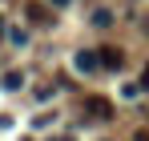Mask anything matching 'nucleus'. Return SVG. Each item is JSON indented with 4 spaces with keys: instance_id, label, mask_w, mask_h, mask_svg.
<instances>
[{
    "instance_id": "1",
    "label": "nucleus",
    "mask_w": 149,
    "mask_h": 141,
    "mask_svg": "<svg viewBox=\"0 0 149 141\" xmlns=\"http://www.w3.org/2000/svg\"><path fill=\"white\" fill-rule=\"evenodd\" d=\"M85 113L97 117V121H113V105H109L105 97H89V101H85Z\"/></svg>"
},
{
    "instance_id": "2",
    "label": "nucleus",
    "mask_w": 149,
    "mask_h": 141,
    "mask_svg": "<svg viewBox=\"0 0 149 141\" xmlns=\"http://www.w3.org/2000/svg\"><path fill=\"white\" fill-rule=\"evenodd\" d=\"M97 61H101V69H109V73H117V69L125 65L121 48H109V45H105V48H97Z\"/></svg>"
},
{
    "instance_id": "3",
    "label": "nucleus",
    "mask_w": 149,
    "mask_h": 141,
    "mask_svg": "<svg viewBox=\"0 0 149 141\" xmlns=\"http://www.w3.org/2000/svg\"><path fill=\"white\" fill-rule=\"evenodd\" d=\"M97 65H101V61H97V52H77V69H81V73H93Z\"/></svg>"
},
{
    "instance_id": "4",
    "label": "nucleus",
    "mask_w": 149,
    "mask_h": 141,
    "mask_svg": "<svg viewBox=\"0 0 149 141\" xmlns=\"http://www.w3.org/2000/svg\"><path fill=\"white\" fill-rule=\"evenodd\" d=\"M28 20H36V24H40V20H49V12H45L40 4H28Z\"/></svg>"
},
{
    "instance_id": "5",
    "label": "nucleus",
    "mask_w": 149,
    "mask_h": 141,
    "mask_svg": "<svg viewBox=\"0 0 149 141\" xmlns=\"http://www.w3.org/2000/svg\"><path fill=\"white\" fill-rule=\"evenodd\" d=\"M20 85H24L20 73H8V77H4V89H20Z\"/></svg>"
},
{
    "instance_id": "6",
    "label": "nucleus",
    "mask_w": 149,
    "mask_h": 141,
    "mask_svg": "<svg viewBox=\"0 0 149 141\" xmlns=\"http://www.w3.org/2000/svg\"><path fill=\"white\" fill-rule=\"evenodd\" d=\"M93 20H97V28H109V24H113V16H109V12H93Z\"/></svg>"
},
{
    "instance_id": "7",
    "label": "nucleus",
    "mask_w": 149,
    "mask_h": 141,
    "mask_svg": "<svg viewBox=\"0 0 149 141\" xmlns=\"http://www.w3.org/2000/svg\"><path fill=\"white\" fill-rule=\"evenodd\" d=\"M133 141H149V129H137V133H133Z\"/></svg>"
},
{
    "instance_id": "8",
    "label": "nucleus",
    "mask_w": 149,
    "mask_h": 141,
    "mask_svg": "<svg viewBox=\"0 0 149 141\" xmlns=\"http://www.w3.org/2000/svg\"><path fill=\"white\" fill-rule=\"evenodd\" d=\"M141 81H145V85H149V65H145V73H141Z\"/></svg>"
},
{
    "instance_id": "9",
    "label": "nucleus",
    "mask_w": 149,
    "mask_h": 141,
    "mask_svg": "<svg viewBox=\"0 0 149 141\" xmlns=\"http://www.w3.org/2000/svg\"><path fill=\"white\" fill-rule=\"evenodd\" d=\"M0 32H4V20H0Z\"/></svg>"
}]
</instances>
